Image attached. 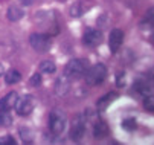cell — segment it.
I'll return each mask as SVG.
<instances>
[{
  "label": "cell",
  "instance_id": "1",
  "mask_svg": "<svg viewBox=\"0 0 154 145\" xmlns=\"http://www.w3.org/2000/svg\"><path fill=\"white\" fill-rule=\"evenodd\" d=\"M89 69V61L85 58H75L70 60L64 67V75L69 79H78L81 76H84L85 70Z\"/></svg>",
  "mask_w": 154,
  "mask_h": 145
},
{
  "label": "cell",
  "instance_id": "2",
  "mask_svg": "<svg viewBox=\"0 0 154 145\" xmlns=\"http://www.w3.org/2000/svg\"><path fill=\"white\" fill-rule=\"evenodd\" d=\"M84 78H85V82L89 86H99L107 78V67L102 63H98V64H95L85 70Z\"/></svg>",
  "mask_w": 154,
  "mask_h": 145
},
{
  "label": "cell",
  "instance_id": "3",
  "mask_svg": "<svg viewBox=\"0 0 154 145\" xmlns=\"http://www.w3.org/2000/svg\"><path fill=\"white\" fill-rule=\"evenodd\" d=\"M29 43L32 46L34 51L37 52H48L52 46V40L48 34H40V32H35L29 37Z\"/></svg>",
  "mask_w": 154,
  "mask_h": 145
},
{
  "label": "cell",
  "instance_id": "4",
  "mask_svg": "<svg viewBox=\"0 0 154 145\" xmlns=\"http://www.w3.org/2000/svg\"><path fill=\"white\" fill-rule=\"evenodd\" d=\"M66 115L61 112V110H54L49 116V130L54 133V134H61L66 128Z\"/></svg>",
  "mask_w": 154,
  "mask_h": 145
},
{
  "label": "cell",
  "instance_id": "5",
  "mask_svg": "<svg viewBox=\"0 0 154 145\" xmlns=\"http://www.w3.org/2000/svg\"><path fill=\"white\" fill-rule=\"evenodd\" d=\"M35 109V98L32 95H25L17 99L15 102V112L20 116H29Z\"/></svg>",
  "mask_w": 154,
  "mask_h": 145
},
{
  "label": "cell",
  "instance_id": "6",
  "mask_svg": "<svg viewBox=\"0 0 154 145\" xmlns=\"http://www.w3.org/2000/svg\"><path fill=\"white\" fill-rule=\"evenodd\" d=\"M84 45L89 48H96L101 45L102 41V32L99 29H89L84 34Z\"/></svg>",
  "mask_w": 154,
  "mask_h": 145
},
{
  "label": "cell",
  "instance_id": "7",
  "mask_svg": "<svg viewBox=\"0 0 154 145\" xmlns=\"http://www.w3.org/2000/svg\"><path fill=\"white\" fill-rule=\"evenodd\" d=\"M84 133H85V124L84 121L81 119V116H78L76 119H73L72 122V128H70V137L72 140H81L84 137Z\"/></svg>",
  "mask_w": 154,
  "mask_h": 145
},
{
  "label": "cell",
  "instance_id": "8",
  "mask_svg": "<svg viewBox=\"0 0 154 145\" xmlns=\"http://www.w3.org/2000/svg\"><path fill=\"white\" fill-rule=\"evenodd\" d=\"M124 43V32L121 29H113L110 32V37H108V46H110V51L113 54L119 51V48L122 46Z\"/></svg>",
  "mask_w": 154,
  "mask_h": 145
},
{
  "label": "cell",
  "instance_id": "9",
  "mask_svg": "<svg viewBox=\"0 0 154 145\" xmlns=\"http://www.w3.org/2000/svg\"><path fill=\"white\" fill-rule=\"evenodd\" d=\"M70 90V79L67 76H60L55 82V93L58 96H63V95H67Z\"/></svg>",
  "mask_w": 154,
  "mask_h": 145
},
{
  "label": "cell",
  "instance_id": "10",
  "mask_svg": "<svg viewBox=\"0 0 154 145\" xmlns=\"http://www.w3.org/2000/svg\"><path fill=\"white\" fill-rule=\"evenodd\" d=\"M93 134L96 139H104L108 136V125L104 121H98L93 125Z\"/></svg>",
  "mask_w": 154,
  "mask_h": 145
},
{
  "label": "cell",
  "instance_id": "11",
  "mask_svg": "<svg viewBox=\"0 0 154 145\" xmlns=\"http://www.w3.org/2000/svg\"><path fill=\"white\" fill-rule=\"evenodd\" d=\"M90 8H92V3L90 5H84V0H79V2H76L70 8V15L72 17H81V15H84L87 11H89Z\"/></svg>",
  "mask_w": 154,
  "mask_h": 145
},
{
  "label": "cell",
  "instance_id": "12",
  "mask_svg": "<svg viewBox=\"0 0 154 145\" xmlns=\"http://www.w3.org/2000/svg\"><path fill=\"white\" fill-rule=\"evenodd\" d=\"M116 98H118V93H115V92L107 93L105 96H102V98L98 101V104H96L98 112H104V110H107V107H108L110 104H112V102H113Z\"/></svg>",
  "mask_w": 154,
  "mask_h": 145
},
{
  "label": "cell",
  "instance_id": "13",
  "mask_svg": "<svg viewBox=\"0 0 154 145\" xmlns=\"http://www.w3.org/2000/svg\"><path fill=\"white\" fill-rule=\"evenodd\" d=\"M8 20L9 22H18V20H21L23 18V15H25V11L21 9L18 5H12V6H9V9H8Z\"/></svg>",
  "mask_w": 154,
  "mask_h": 145
},
{
  "label": "cell",
  "instance_id": "14",
  "mask_svg": "<svg viewBox=\"0 0 154 145\" xmlns=\"http://www.w3.org/2000/svg\"><path fill=\"white\" fill-rule=\"evenodd\" d=\"M134 90H136L137 93L143 95V96L151 95V87L148 86V82H146L145 79H137V81L134 82Z\"/></svg>",
  "mask_w": 154,
  "mask_h": 145
},
{
  "label": "cell",
  "instance_id": "15",
  "mask_svg": "<svg viewBox=\"0 0 154 145\" xmlns=\"http://www.w3.org/2000/svg\"><path fill=\"white\" fill-rule=\"evenodd\" d=\"M20 79H21V73L18 72V70H14V69H11V70H8L6 73H5V81H6V84H17V82H20Z\"/></svg>",
  "mask_w": 154,
  "mask_h": 145
},
{
  "label": "cell",
  "instance_id": "16",
  "mask_svg": "<svg viewBox=\"0 0 154 145\" xmlns=\"http://www.w3.org/2000/svg\"><path fill=\"white\" fill-rule=\"evenodd\" d=\"M40 70H41L43 73H54V72L57 70V66H55L54 61L48 60V61H43V63L40 64Z\"/></svg>",
  "mask_w": 154,
  "mask_h": 145
},
{
  "label": "cell",
  "instance_id": "17",
  "mask_svg": "<svg viewBox=\"0 0 154 145\" xmlns=\"http://www.w3.org/2000/svg\"><path fill=\"white\" fill-rule=\"evenodd\" d=\"M122 128L127 131H134L137 128V121L134 118H127L122 121Z\"/></svg>",
  "mask_w": 154,
  "mask_h": 145
},
{
  "label": "cell",
  "instance_id": "18",
  "mask_svg": "<svg viewBox=\"0 0 154 145\" xmlns=\"http://www.w3.org/2000/svg\"><path fill=\"white\" fill-rule=\"evenodd\" d=\"M20 137L23 139V142H32L34 140V131L29 127H21L20 128Z\"/></svg>",
  "mask_w": 154,
  "mask_h": 145
},
{
  "label": "cell",
  "instance_id": "19",
  "mask_svg": "<svg viewBox=\"0 0 154 145\" xmlns=\"http://www.w3.org/2000/svg\"><path fill=\"white\" fill-rule=\"evenodd\" d=\"M11 124H12V116H11L9 110H2L0 112V125L9 127Z\"/></svg>",
  "mask_w": 154,
  "mask_h": 145
},
{
  "label": "cell",
  "instance_id": "20",
  "mask_svg": "<svg viewBox=\"0 0 154 145\" xmlns=\"http://www.w3.org/2000/svg\"><path fill=\"white\" fill-rule=\"evenodd\" d=\"M17 99H18V95H17L15 92H11V93H8V95L3 98L5 104L8 106V109H14V107H15V102H17Z\"/></svg>",
  "mask_w": 154,
  "mask_h": 145
},
{
  "label": "cell",
  "instance_id": "21",
  "mask_svg": "<svg viewBox=\"0 0 154 145\" xmlns=\"http://www.w3.org/2000/svg\"><path fill=\"white\" fill-rule=\"evenodd\" d=\"M143 106H145V109H146L148 112H154V98H152V95H148V96L145 98Z\"/></svg>",
  "mask_w": 154,
  "mask_h": 145
},
{
  "label": "cell",
  "instance_id": "22",
  "mask_svg": "<svg viewBox=\"0 0 154 145\" xmlns=\"http://www.w3.org/2000/svg\"><path fill=\"white\" fill-rule=\"evenodd\" d=\"M0 145H15V140H14L12 136L6 134L3 137H0Z\"/></svg>",
  "mask_w": 154,
  "mask_h": 145
},
{
  "label": "cell",
  "instance_id": "23",
  "mask_svg": "<svg viewBox=\"0 0 154 145\" xmlns=\"http://www.w3.org/2000/svg\"><path fill=\"white\" fill-rule=\"evenodd\" d=\"M31 86H34V87H37V86H40L41 84V75L40 73H35V75H32V78H31Z\"/></svg>",
  "mask_w": 154,
  "mask_h": 145
},
{
  "label": "cell",
  "instance_id": "24",
  "mask_svg": "<svg viewBox=\"0 0 154 145\" xmlns=\"http://www.w3.org/2000/svg\"><path fill=\"white\" fill-rule=\"evenodd\" d=\"M32 2H34V0H18V3H20L21 6H31Z\"/></svg>",
  "mask_w": 154,
  "mask_h": 145
},
{
  "label": "cell",
  "instance_id": "25",
  "mask_svg": "<svg viewBox=\"0 0 154 145\" xmlns=\"http://www.w3.org/2000/svg\"><path fill=\"white\" fill-rule=\"evenodd\" d=\"M2 73H3V64L0 63V76H2Z\"/></svg>",
  "mask_w": 154,
  "mask_h": 145
},
{
  "label": "cell",
  "instance_id": "26",
  "mask_svg": "<svg viewBox=\"0 0 154 145\" xmlns=\"http://www.w3.org/2000/svg\"><path fill=\"white\" fill-rule=\"evenodd\" d=\"M58 2H66V0H58Z\"/></svg>",
  "mask_w": 154,
  "mask_h": 145
}]
</instances>
